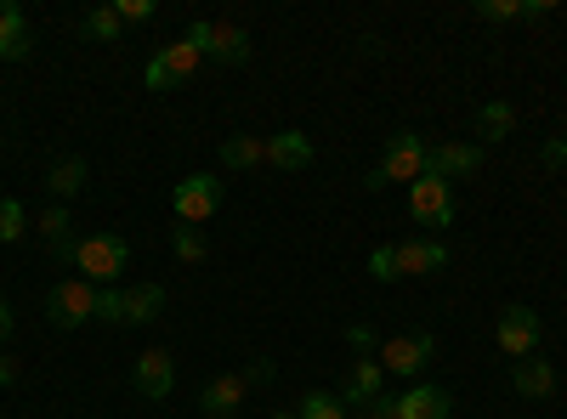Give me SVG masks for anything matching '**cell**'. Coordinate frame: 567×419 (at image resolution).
<instances>
[{
  "mask_svg": "<svg viewBox=\"0 0 567 419\" xmlns=\"http://www.w3.org/2000/svg\"><path fill=\"white\" fill-rule=\"evenodd\" d=\"M245 391H250L245 375H216V380L199 391V413H205V419H233V413H239V402H245Z\"/></svg>",
  "mask_w": 567,
  "mask_h": 419,
  "instance_id": "13",
  "label": "cell"
},
{
  "mask_svg": "<svg viewBox=\"0 0 567 419\" xmlns=\"http://www.w3.org/2000/svg\"><path fill=\"white\" fill-rule=\"evenodd\" d=\"M539 335H545V323H539V312H534V306H505V312H499V323H494L499 352H505V357H516V363L534 357Z\"/></svg>",
  "mask_w": 567,
  "mask_h": 419,
  "instance_id": "7",
  "label": "cell"
},
{
  "mask_svg": "<svg viewBox=\"0 0 567 419\" xmlns=\"http://www.w3.org/2000/svg\"><path fill=\"white\" fill-rule=\"evenodd\" d=\"M205 63V52H199V45L194 40H171V45H159V52L148 57V74H142V80H148V91H165L171 80H187V74H194Z\"/></svg>",
  "mask_w": 567,
  "mask_h": 419,
  "instance_id": "8",
  "label": "cell"
},
{
  "mask_svg": "<svg viewBox=\"0 0 567 419\" xmlns=\"http://www.w3.org/2000/svg\"><path fill=\"white\" fill-rule=\"evenodd\" d=\"M381 413H386V419H449L454 402H449L443 386H425V380H420V386H409V391L392 397V402L381 397Z\"/></svg>",
  "mask_w": 567,
  "mask_h": 419,
  "instance_id": "9",
  "label": "cell"
},
{
  "mask_svg": "<svg viewBox=\"0 0 567 419\" xmlns=\"http://www.w3.org/2000/svg\"><path fill=\"white\" fill-rule=\"evenodd\" d=\"M165 312V284H131L125 290V323H154Z\"/></svg>",
  "mask_w": 567,
  "mask_h": 419,
  "instance_id": "21",
  "label": "cell"
},
{
  "mask_svg": "<svg viewBox=\"0 0 567 419\" xmlns=\"http://www.w3.org/2000/svg\"><path fill=\"white\" fill-rule=\"evenodd\" d=\"M352 419H386V413H381V402H369V408H352Z\"/></svg>",
  "mask_w": 567,
  "mask_h": 419,
  "instance_id": "37",
  "label": "cell"
},
{
  "mask_svg": "<svg viewBox=\"0 0 567 419\" xmlns=\"http://www.w3.org/2000/svg\"><path fill=\"white\" fill-rule=\"evenodd\" d=\"M97 317L103 323H125V290H114V284L97 290Z\"/></svg>",
  "mask_w": 567,
  "mask_h": 419,
  "instance_id": "30",
  "label": "cell"
},
{
  "mask_svg": "<svg viewBox=\"0 0 567 419\" xmlns=\"http://www.w3.org/2000/svg\"><path fill=\"white\" fill-rule=\"evenodd\" d=\"M437 357V335L432 329H403L381 346V368L386 375H403V380H420V368Z\"/></svg>",
  "mask_w": 567,
  "mask_h": 419,
  "instance_id": "5",
  "label": "cell"
},
{
  "mask_svg": "<svg viewBox=\"0 0 567 419\" xmlns=\"http://www.w3.org/2000/svg\"><path fill=\"white\" fill-rule=\"evenodd\" d=\"M245 380H250V386H267V380H272V357H256V363L245 368Z\"/></svg>",
  "mask_w": 567,
  "mask_h": 419,
  "instance_id": "34",
  "label": "cell"
},
{
  "mask_svg": "<svg viewBox=\"0 0 567 419\" xmlns=\"http://www.w3.org/2000/svg\"><path fill=\"white\" fill-rule=\"evenodd\" d=\"M381 386H386V368L374 363V352H369V357H358V363L347 368V391H341V402L369 408V402H381Z\"/></svg>",
  "mask_w": 567,
  "mask_h": 419,
  "instance_id": "14",
  "label": "cell"
},
{
  "mask_svg": "<svg viewBox=\"0 0 567 419\" xmlns=\"http://www.w3.org/2000/svg\"><path fill=\"white\" fill-rule=\"evenodd\" d=\"M425 170L443 176V181L477 176V170H483V148H477V143H432V165H425Z\"/></svg>",
  "mask_w": 567,
  "mask_h": 419,
  "instance_id": "11",
  "label": "cell"
},
{
  "mask_svg": "<svg viewBox=\"0 0 567 419\" xmlns=\"http://www.w3.org/2000/svg\"><path fill=\"white\" fill-rule=\"evenodd\" d=\"M296 419H352V408L341 397H329V391H307L301 408H296Z\"/></svg>",
  "mask_w": 567,
  "mask_h": 419,
  "instance_id": "25",
  "label": "cell"
},
{
  "mask_svg": "<svg viewBox=\"0 0 567 419\" xmlns=\"http://www.w3.org/2000/svg\"><path fill=\"white\" fill-rule=\"evenodd\" d=\"M85 181H91V165H85L80 154H69V159H58V165H52V176H45V188H52V199L63 205V199L85 193Z\"/></svg>",
  "mask_w": 567,
  "mask_h": 419,
  "instance_id": "20",
  "label": "cell"
},
{
  "mask_svg": "<svg viewBox=\"0 0 567 419\" xmlns=\"http://www.w3.org/2000/svg\"><path fill=\"white\" fill-rule=\"evenodd\" d=\"M425 165H432V143H425L420 130H392L386 154H381V165L363 176V188L381 193V188H392V181H409V188H414V181L425 176Z\"/></svg>",
  "mask_w": 567,
  "mask_h": 419,
  "instance_id": "1",
  "label": "cell"
},
{
  "mask_svg": "<svg viewBox=\"0 0 567 419\" xmlns=\"http://www.w3.org/2000/svg\"><path fill=\"white\" fill-rule=\"evenodd\" d=\"M221 165H227V170L267 165V136H227V143H221Z\"/></svg>",
  "mask_w": 567,
  "mask_h": 419,
  "instance_id": "22",
  "label": "cell"
},
{
  "mask_svg": "<svg viewBox=\"0 0 567 419\" xmlns=\"http://www.w3.org/2000/svg\"><path fill=\"white\" fill-rule=\"evenodd\" d=\"M272 419H296V413H272Z\"/></svg>",
  "mask_w": 567,
  "mask_h": 419,
  "instance_id": "38",
  "label": "cell"
},
{
  "mask_svg": "<svg viewBox=\"0 0 567 419\" xmlns=\"http://www.w3.org/2000/svg\"><path fill=\"white\" fill-rule=\"evenodd\" d=\"M23 232H29V210H23L18 199L0 193V244H18Z\"/></svg>",
  "mask_w": 567,
  "mask_h": 419,
  "instance_id": "27",
  "label": "cell"
},
{
  "mask_svg": "<svg viewBox=\"0 0 567 419\" xmlns=\"http://www.w3.org/2000/svg\"><path fill=\"white\" fill-rule=\"evenodd\" d=\"M561 136H567V125H561Z\"/></svg>",
  "mask_w": 567,
  "mask_h": 419,
  "instance_id": "39",
  "label": "cell"
},
{
  "mask_svg": "<svg viewBox=\"0 0 567 419\" xmlns=\"http://www.w3.org/2000/svg\"><path fill=\"white\" fill-rule=\"evenodd\" d=\"M171 210H176V221H182V227L210 221V216L221 210V181H216L210 170L182 176V181H176V193H171Z\"/></svg>",
  "mask_w": 567,
  "mask_h": 419,
  "instance_id": "4",
  "label": "cell"
},
{
  "mask_svg": "<svg viewBox=\"0 0 567 419\" xmlns=\"http://www.w3.org/2000/svg\"><path fill=\"white\" fill-rule=\"evenodd\" d=\"M477 130H483V143H505V136L516 130V108L511 103H483L477 108Z\"/></svg>",
  "mask_w": 567,
  "mask_h": 419,
  "instance_id": "23",
  "label": "cell"
},
{
  "mask_svg": "<svg viewBox=\"0 0 567 419\" xmlns=\"http://www.w3.org/2000/svg\"><path fill=\"white\" fill-rule=\"evenodd\" d=\"M205 57L227 63V69H239L250 63V34L239 23H210V40H205Z\"/></svg>",
  "mask_w": 567,
  "mask_h": 419,
  "instance_id": "17",
  "label": "cell"
},
{
  "mask_svg": "<svg viewBox=\"0 0 567 419\" xmlns=\"http://www.w3.org/2000/svg\"><path fill=\"white\" fill-rule=\"evenodd\" d=\"M125 261H131V244L120 239V232H91V239H80V250H74L80 277H85V284H97V290L120 284Z\"/></svg>",
  "mask_w": 567,
  "mask_h": 419,
  "instance_id": "2",
  "label": "cell"
},
{
  "mask_svg": "<svg viewBox=\"0 0 567 419\" xmlns=\"http://www.w3.org/2000/svg\"><path fill=\"white\" fill-rule=\"evenodd\" d=\"M131 386H136L142 397L165 402V397H171V386H176V357H171L165 346H148V352L136 357V368H131Z\"/></svg>",
  "mask_w": 567,
  "mask_h": 419,
  "instance_id": "10",
  "label": "cell"
},
{
  "mask_svg": "<svg viewBox=\"0 0 567 419\" xmlns=\"http://www.w3.org/2000/svg\"><path fill=\"white\" fill-rule=\"evenodd\" d=\"M171 250H176L182 266H199V261L210 255V244H205V232H199V227H176V232H171Z\"/></svg>",
  "mask_w": 567,
  "mask_h": 419,
  "instance_id": "26",
  "label": "cell"
},
{
  "mask_svg": "<svg viewBox=\"0 0 567 419\" xmlns=\"http://www.w3.org/2000/svg\"><path fill=\"white\" fill-rule=\"evenodd\" d=\"M347 341L358 346V357H369V352H374V329H369V323H352V329H347Z\"/></svg>",
  "mask_w": 567,
  "mask_h": 419,
  "instance_id": "33",
  "label": "cell"
},
{
  "mask_svg": "<svg viewBox=\"0 0 567 419\" xmlns=\"http://www.w3.org/2000/svg\"><path fill=\"white\" fill-rule=\"evenodd\" d=\"M120 29H125V23H120V12H114V7H91V12L80 18V34H85V40H103V45H109V40H120Z\"/></svg>",
  "mask_w": 567,
  "mask_h": 419,
  "instance_id": "24",
  "label": "cell"
},
{
  "mask_svg": "<svg viewBox=\"0 0 567 419\" xmlns=\"http://www.w3.org/2000/svg\"><path fill=\"white\" fill-rule=\"evenodd\" d=\"M12 380H18V363H12V357H0V391H7Z\"/></svg>",
  "mask_w": 567,
  "mask_h": 419,
  "instance_id": "36",
  "label": "cell"
},
{
  "mask_svg": "<svg viewBox=\"0 0 567 419\" xmlns=\"http://www.w3.org/2000/svg\"><path fill=\"white\" fill-rule=\"evenodd\" d=\"M449 266V250L437 244V239H409V244H398V277H432V272H443Z\"/></svg>",
  "mask_w": 567,
  "mask_h": 419,
  "instance_id": "15",
  "label": "cell"
},
{
  "mask_svg": "<svg viewBox=\"0 0 567 419\" xmlns=\"http://www.w3.org/2000/svg\"><path fill=\"white\" fill-rule=\"evenodd\" d=\"M34 52V34L18 0H0V63H23Z\"/></svg>",
  "mask_w": 567,
  "mask_h": 419,
  "instance_id": "12",
  "label": "cell"
},
{
  "mask_svg": "<svg viewBox=\"0 0 567 419\" xmlns=\"http://www.w3.org/2000/svg\"><path fill=\"white\" fill-rule=\"evenodd\" d=\"M12 323H18V317H12V301H0V346L12 341Z\"/></svg>",
  "mask_w": 567,
  "mask_h": 419,
  "instance_id": "35",
  "label": "cell"
},
{
  "mask_svg": "<svg viewBox=\"0 0 567 419\" xmlns=\"http://www.w3.org/2000/svg\"><path fill=\"white\" fill-rule=\"evenodd\" d=\"M114 12H120V23H154L159 7H154V0H120Z\"/></svg>",
  "mask_w": 567,
  "mask_h": 419,
  "instance_id": "31",
  "label": "cell"
},
{
  "mask_svg": "<svg viewBox=\"0 0 567 419\" xmlns=\"http://www.w3.org/2000/svg\"><path fill=\"white\" fill-rule=\"evenodd\" d=\"M539 165H550V170H561V165H567V136H550V143L539 148Z\"/></svg>",
  "mask_w": 567,
  "mask_h": 419,
  "instance_id": "32",
  "label": "cell"
},
{
  "mask_svg": "<svg viewBox=\"0 0 567 419\" xmlns=\"http://www.w3.org/2000/svg\"><path fill=\"white\" fill-rule=\"evenodd\" d=\"M267 165H278V170H307L312 165V143L301 130H278V136H267Z\"/></svg>",
  "mask_w": 567,
  "mask_h": 419,
  "instance_id": "19",
  "label": "cell"
},
{
  "mask_svg": "<svg viewBox=\"0 0 567 419\" xmlns=\"http://www.w3.org/2000/svg\"><path fill=\"white\" fill-rule=\"evenodd\" d=\"M511 391L516 397H550L556 391V363H539V357H523V363H511Z\"/></svg>",
  "mask_w": 567,
  "mask_h": 419,
  "instance_id": "18",
  "label": "cell"
},
{
  "mask_svg": "<svg viewBox=\"0 0 567 419\" xmlns=\"http://www.w3.org/2000/svg\"><path fill=\"white\" fill-rule=\"evenodd\" d=\"M34 227H40V244L52 250L58 261H74L80 239H74V221H69V210H63L58 199H52V210H40V221H34Z\"/></svg>",
  "mask_w": 567,
  "mask_h": 419,
  "instance_id": "16",
  "label": "cell"
},
{
  "mask_svg": "<svg viewBox=\"0 0 567 419\" xmlns=\"http://www.w3.org/2000/svg\"><path fill=\"white\" fill-rule=\"evenodd\" d=\"M45 317H52V329H80V323L97 317V284H85V277H63L52 284L45 295Z\"/></svg>",
  "mask_w": 567,
  "mask_h": 419,
  "instance_id": "3",
  "label": "cell"
},
{
  "mask_svg": "<svg viewBox=\"0 0 567 419\" xmlns=\"http://www.w3.org/2000/svg\"><path fill=\"white\" fill-rule=\"evenodd\" d=\"M409 216H414L420 227H454V181H443V176L425 170L414 188H409Z\"/></svg>",
  "mask_w": 567,
  "mask_h": 419,
  "instance_id": "6",
  "label": "cell"
},
{
  "mask_svg": "<svg viewBox=\"0 0 567 419\" xmlns=\"http://www.w3.org/2000/svg\"><path fill=\"white\" fill-rule=\"evenodd\" d=\"M523 7H528V0H477V18L483 23H516Z\"/></svg>",
  "mask_w": 567,
  "mask_h": 419,
  "instance_id": "29",
  "label": "cell"
},
{
  "mask_svg": "<svg viewBox=\"0 0 567 419\" xmlns=\"http://www.w3.org/2000/svg\"><path fill=\"white\" fill-rule=\"evenodd\" d=\"M369 272H374V284H398V244H374Z\"/></svg>",
  "mask_w": 567,
  "mask_h": 419,
  "instance_id": "28",
  "label": "cell"
}]
</instances>
